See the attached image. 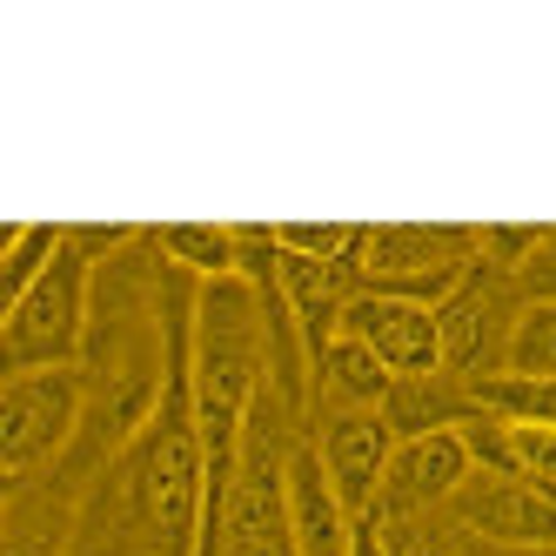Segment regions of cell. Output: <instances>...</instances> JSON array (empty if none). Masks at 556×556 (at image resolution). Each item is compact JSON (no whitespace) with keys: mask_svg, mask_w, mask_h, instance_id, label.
<instances>
[{"mask_svg":"<svg viewBox=\"0 0 556 556\" xmlns=\"http://www.w3.org/2000/svg\"><path fill=\"white\" fill-rule=\"evenodd\" d=\"M202 289V282H194ZM188 336L194 308L175 336V376L148 429L81 490L74 516V556H202L208 523V450L194 422V382H188Z\"/></svg>","mask_w":556,"mask_h":556,"instance_id":"cell-1","label":"cell"},{"mask_svg":"<svg viewBox=\"0 0 556 556\" xmlns=\"http://www.w3.org/2000/svg\"><path fill=\"white\" fill-rule=\"evenodd\" d=\"M308 435V409H295L282 389H262V403L242 429L235 483L222 503V530L208 536L202 556H295V523H289V456Z\"/></svg>","mask_w":556,"mask_h":556,"instance_id":"cell-2","label":"cell"},{"mask_svg":"<svg viewBox=\"0 0 556 556\" xmlns=\"http://www.w3.org/2000/svg\"><path fill=\"white\" fill-rule=\"evenodd\" d=\"M94 275L101 262H88L81 249L54 255V268L34 282L21 302L0 308V369L27 376V369H81L88 349V323H94Z\"/></svg>","mask_w":556,"mask_h":556,"instance_id":"cell-3","label":"cell"},{"mask_svg":"<svg viewBox=\"0 0 556 556\" xmlns=\"http://www.w3.org/2000/svg\"><path fill=\"white\" fill-rule=\"evenodd\" d=\"M88 416V376L81 369H27L0 382V476L27 483L67 463Z\"/></svg>","mask_w":556,"mask_h":556,"instance_id":"cell-4","label":"cell"},{"mask_svg":"<svg viewBox=\"0 0 556 556\" xmlns=\"http://www.w3.org/2000/svg\"><path fill=\"white\" fill-rule=\"evenodd\" d=\"M476 255V228H363V249H355V282L369 295H403L422 308H443Z\"/></svg>","mask_w":556,"mask_h":556,"instance_id":"cell-5","label":"cell"},{"mask_svg":"<svg viewBox=\"0 0 556 556\" xmlns=\"http://www.w3.org/2000/svg\"><path fill=\"white\" fill-rule=\"evenodd\" d=\"M523 282L490 262L469 268V282L435 308V323H443V369L463 376V382H490L509 369V342H516V323H523Z\"/></svg>","mask_w":556,"mask_h":556,"instance_id":"cell-6","label":"cell"},{"mask_svg":"<svg viewBox=\"0 0 556 556\" xmlns=\"http://www.w3.org/2000/svg\"><path fill=\"white\" fill-rule=\"evenodd\" d=\"M450 516L483 549H549L556 543V496H543L523 476L469 469V483L450 496Z\"/></svg>","mask_w":556,"mask_h":556,"instance_id":"cell-7","label":"cell"},{"mask_svg":"<svg viewBox=\"0 0 556 556\" xmlns=\"http://www.w3.org/2000/svg\"><path fill=\"white\" fill-rule=\"evenodd\" d=\"M308 443L323 456L336 496L349 503V516H376L382 476L395 456V429L382 409H336V416H308Z\"/></svg>","mask_w":556,"mask_h":556,"instance_id":"cell-8","label":"cell"},{"mask_svg":"<svg viewBox=\"0 0 556 556\" xmlns=\"http://www.w3.org/2000/svg\"><path fill=\"white\" fill-rule=\"evenodd\" d=\"M342 336L363 342L395 382L443 369V323H435V308H422V302L369 295V289H363V295L349 302V315H342Z\"/></svg>","mask_w":556,"mask_h":556,"instance_id":"cell-9","label":"cell"},{"mask_svg":"<svg viewBox=\"0 0 556 556\" xmlns=\"http://www.w3.org/2000/svg\"><path fill=\"white\" fill-rule=\"evenodd\" d=\"M469 443L463 429H435V435H403L389 456V476H382V496H376V516H422V509H450V496L469 483Z\"/></svg>","mask_w":556,"mask_h":556,"instance_id":"cell-10","label":"cell"},{"mask_svg":"<svg viewBox=\"0 0 556 556\" xmlns=\"http://www.w3.org/2000/svg\"><path fill=\"white\" fill-rule=\"evenodd\" d=\"M74 516H81V490H67L54 469L27 476V483H8L0 556H74Z\"/></svg>","mask_w":556,"mask_h":556,"instance_id":"cell-11","label":"cell"},{"mask_svg":"<svg viewBox=\"0 0 556 556\" xmlns=\"http://www.w3.org/2000/svg\"><path fill=\"white\" fill-rule=\"evenodd\" d=\"M289 523H295V556H349L355 523H363V516H349V503L336 496V483H329V469H323L308 435L289 456Z\"/></svg>","mask_w":556,"mask_h":556,"instance_id":"cell-12","label":"cell"},{"mask_svg":"<svg viewBox=\"0 0 556 556\" xmlns=\"http://www.w3.org/2000/svg\"><path fill=\"white\" fill-rule=\"evenodd\" d=\"M389 389H395V376L376 363V355L355 342V336H336V342L308 363V416L382 409V403H389Z\"/></svg>","mask_w":556,"mask_h":556,"instance_id":"cell-13","label":"cell"},{"mask_svg":"<svg viewBox=\"0 0 556 556\" xmlns=\"http://www.w3.org/2000/svg\"><path fill=\"white\" fill-rule=\"evenodd\" d=\"M389 429H395V443L403 435H435V429H463L476 422L483 409H476V389L450 369H435V376H403L389 389V403H382Z\"/></svg>","mask_w":556,"mask_h":556,"instance_id":"cell-14","label":"cell"},{"mask_svg":"<svg viewBox=\"0 0 556 556\" xmlns=\"http://www.w3.org/2000/svg\"><path fill=\"white\" fill-rule=\"evenodd\" d=\"M154 249H162V262L181 268L188 282H228V275H242V228L181 222V228H154Z\"/></svg>","mask_w":556,"mask_h":556,"instance_id":"cell-15","label":"cell"},{"mask_svg":"<svg viewBox=\"0 0 556 556\" xmlns=\"http://www.w3.org/2000/svg\"><path fill=\"white\" fill-rule=\"evenodd\" d=\"M376 530L389 556H490L450 509H422V516H376Z\"/></svg>","mask_w":556,"mask_h":556,"instance_id":"cell-16","label":"cell"},{"mask_svg":"<svg viewBox=\"0 0 556 556\" xmlns=\"http://www.w3.org/2000/svg\"><path fill=\"white\" fill-rule=\"evenodd\" d=\"M476 389V409L503 416V422H536L556 429V376H490V382H469Z\"/></svg>","mask_w":556,"mask_h":556,"instance_id":"cell-17","label":"cell"},{"mask_svg":"<svg viewBox=\"0 0 556 556\" xmlns=\"http://www.w3.org/2000/svg\"><path fill=\"white\" fill-rule=\"evenodd\" d=\"M67 249V228H48V222H34V228H8V255H0V308L21 302L41 275L54 268V255Z\"/></svg>","mask_w":556,"mask_h":556,"instance_id":"cell-18","label":"cell"},{"mask_svg":"<svg viewBox=\"0 0 556 556\" xmlns=\"http://www.w3.org/2000/svg\"><path fill=\"white\" fill-rule=\"evenodd\" d=\"M509 376H556V302H530L509 342Z\"/></svg>","mask_w":556,"mask_h":556,"instance_id":"cell-19","label":"cell"},{"mask_svg":"<svg viewBox=\"0 0 556 556\" xmlns=\"http://www.w3.org/2000/svg\"><path fill=\"white\" fill-rule=\"evenodd\" d=\"M275 249L282 255H302V262H336V268H355V249H363V228H315V222H295V228H275Z\"/></svg>","mask_w":556,"mask_h":556,"instance_id":"cell-20","label":"cell"},{"mask_svg":"<svg viewBox=\"0 0 556 556\" xmlns=\"http://www.w3.org/2000/svg\"><path fill=\"white\" fill-rule=\"evenodd\" d=\"M349 556H389V543H382V530H376V516H363L355 523V549Z\"/></svg>","mask_w":556,"mask_h":556,"instance_id":"cell-21","label":"cell"}]
</instances>
